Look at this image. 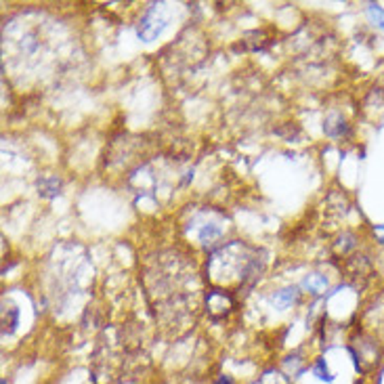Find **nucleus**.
<instances>
[{"label": "nucleus", "mask_w": 384, "mask_h": 384, "mask_svg": "<svg viewBox=\"0 0 384 384\" xmlns=\"http://www.w3.org/2000/svg\"><path fill=\"white\" fill-rule=\"evenodd\" d=\"M164 28H166V19L157 11H150L139 23V38L145 42H152L164 32Z\"/></svg>", "instance_id": "1"}, {"label": "nucleus", "mask_w": 384, "mask_h": 384, "mask_svg": "<svg viewBox=\"0 0 384 384\" xmlns=\"http://www.w3.org/2000/svg\"><path fill=\"white\" fill-rule=\"evenodd\" d=\"M323 131H325V135H330V137H342V135H347L349 126H347V122H344L342 116L334 114V116H330V118L325 120Z\"/></svg>", "instance_id": "2"}, {"label": "nucleus", "mask_w": 384, "mask_h": 384, "mask_svg": "<svg viewBox=\"0 0 384 384\" xmlns=\"http://www.w3.org/2000/svg\"><path fill=\"white\" fill-rule=\"evenodd\" d=\"M296 299H299V288H284L273 296V305L277 308H286L296 303Z\"/></svg>", "instance_id": "3"}, {"label": "nucleus", "mask_w": 384, "mask_h": 384, "mask_svg": "<svg viewBox=\"0 0 384 384\" xmlns=\"http://www.w3.org/2000/svg\"><path fill=\"white\" fill-rule=\"evenodd\" d=\"M303 286L307 288L308 292H313V294H321L328 288V280L323 275H319V273H313V275H308L307 280H305Z\"/></svg>", "instance_id": "4"}, {"label": "nucleus", "mask_w": 384, "mask_h": 384, "mask_svg": "<svg viewBox=\"0 0 384 384\" xmlns=\"http://www.w3.org/2000/svg\"><path fill=\"white\" fill-rule=\"evenodd\" d=\"M368 19L374 28L384 30V8L378 4H368Z\"/></svg>", "instance_id": "5"}, {"label": "nucleus", "mask_w": 384, "mask_h": 384, "mask_svg": "<svg viewBox=\"0 0 384 384\" xmlns=\"http://www.w3.org/2000/svg\"><path fill=\"white\" fill-rule=\"evenodd\" d=\"M38 189H40V196L53 198L59 191V181L57 179H42V181H38Z\"/></svg>", "instance_id": "6"}, {"label": "nucleus", "mask_w": 384, "mask_h": 384, "mask_svg": "<svg viewBox=\"0 0 384 384\" xmlns=\"http://www.w3.org/2000/svg\"><path fill=\"white\" fill-rule=\"evenodd\" d=\"M313 374H315L319 380H323V383H332V380H334V376L330 374V370H328V366H325V359H317V361H315Z\"/></svg>", "instance_id": "7"}, {"label": "nucleus", "mask_w": 384, "mask_h": 384, "mask_svg": "<svg viewBox=\"0 0 384 384\" xmlns=\"http://www.w3.org/2000/svg\"><path fill=\"white\" fill-rule=\"evenodd\" d=\"M221 235V229L219 227H215V225H206L204 229L200 231V239L204 241V244H208V241H212L215 237H219Z\"/></svg>", "instance_id": "8"}, {"label": "nucleus", "mask_w": 384, "mask_h": 384, "mask_svg": "<svg viewBox=\"0 0 384 384\" xmlns=\"http://www.w3.org/2000/svg\"><path fill=\"white\" fill-rule=\"evenodd\" d=\"M217 384H233V380H231L229 376H221V378L217 380Z\"/></svg>", "instance_id": "9"}, {"label": "nucleus", "mask_w": 384, "mask_h": 384, "mask_svg": "<svg viewBox=\"0 0 384 384\" xmlns=\"http://www.w3.org/2000/svg\"><path fill=\"white\" fill-rule=\"evenodd\" d=\"M374 233H376V235H378V237H380V239L384 241V225L383 227H376V229H374Z\"/></svg>", "instance_id": "10"}]
</instances>
